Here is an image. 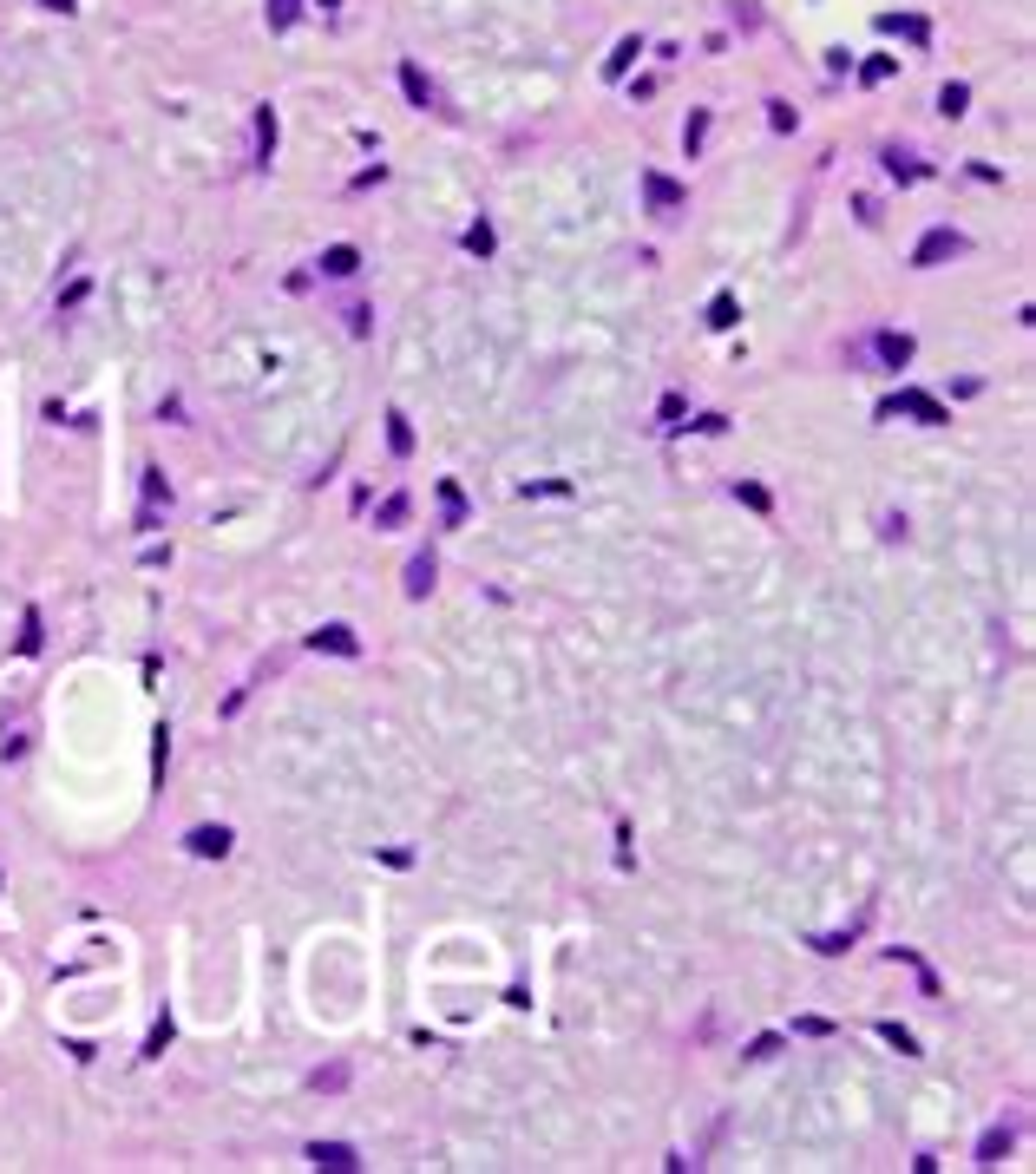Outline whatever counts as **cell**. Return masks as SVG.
<instances>
[{"instance_id":"cell-1","label":"cell","mask_w":1036,"mask_h":1174,"mask_svg":"<svg viewBox=\"0 0 1036 1174\" xmlns=\"http://www.w3.org/2000/svg\"><path fill=\"white\" fill-rule=\"evenodd\" d=\"M951 256H964V237L958 230H925L912 250V269H932V263H951Z\"/></svg>"},{"instance_id":"cell-2","label":"cell","mask_w":1036,"mask_h":1174,"mask_svg":"<svg viewBox=\"0 0 1036 1174\" xmlns=\"http://www.w3.org/2000/svg\"><path fill=\"white\" fill-rule=\"evenodd\" d=\"M879 414H912V420H925V427H945V407L932 401V394H918V387H905V394H892Z\"/></svg>"},{"instance_id":"cell-3","label":"cell","mask_w":1036,"mask_h":1174,"mask_svg":"<svg viewBox=\"0 0 1036 1174\" xmlns=\"http://www.w3.org/2000/svg\"><path fill=\"white\" fill-rule=\"evenodd\" d=\"M309 650H322V656H361V637H355L348 624H322V630L309 637Z\"/></svg>"},{"instance_id":"cell-4","label":"cell","mask_w":1036,"mask_h":1174,"mask_svg":"<svg viewBox=\"0 0 1036 1174\" xmlns=\"http://www.w3.org/2000/svg\"><path fill=\"white\" fill-rule=\"evenodd\" d=\"M184 847H191L197 860H223V853H230V827H191Z\"/></svg>"},{"instance_id":"cell-5","label":"cell","mask_w":1036,"mask_h":1174,"mask_svg":"<svg viewBox=\"0 0 1036 1174\" xmlns=\"http://www.w3.org/2000/svg\"><path fill=\"white\" fill-rule=\"evenodd\" d=\"M309 1161H315V1168H328V1174H348V1168H361V1155H355L348 1142H315V1148H309Z\"/></svg>"},{"instance_id":"cell-6","label":"cell","mask_w":1036,"mask_h":1174,"mask_svg":"<svg viewBox=\"0 0 1036 1174\" xmlns=\"http://www.w3.org/2000/svg\"><path fill=\"white\" fill-rule=\"evenodd\" d=\"M643 197H650L656 210H676V204H682V184L663 178V171H643Z\"/></svg>"},{"instance_id":"cell-7","label":"cell","mask_w":1036,"mask_h":1174,"mask_svg":"<svg viewBox=\"0 0 1036 1174\" xmlns=\"http://www.w3.org/2000/svg\"><path fill=\"white\" fill-rule=\"evenodd\" d=\"M355 269H361V250H355V243H335V250H322V276H335V283H341V276H355Z\"/></svg>"},{"instance_id":"cell-8","label":"cell","mask_w":1036,"mask_h":1174,"mask_svg":"<svg viewBox=\"0 0 1036 1174\" xmlns=\"http://www.w3.org/2000/svg\"><path fill=\"white\" fill-rule=\"evenodd\" d=\"M440 519H446V532H453V525H466V492H459L453 479H440Z\"/></svg>"},{"instance_id":"cell-9","label":"cell","mask_w":1036,"mask_h":1174,"mask_svg":"<svg viewBox=\"0 0 1036 1174\" xmlns=\"http://www.w3.org/2000/svg\"><path fill=\"white\" fill-rule=\"evenodd\" d=\"M630 60H643V40H637V33H630V40H617V53L604 60V79H623V73H630Z\"/></svg>"},{"instance_id":"cell-10","label":"cell","mask_w":1036,"mask_h":1174,"mask_svg":"<svg viewBox=\"0 0 1036 1174\" xmlns=\"http://www.w3.org/2000/svg\"><path fill=\"white\" fill-rule=\"evenodd\" d=\"M400 92H407L414 105H433V86H427V73H420L414 60H400Z\"/></svg>"},{"instance_id":"cell-11","label":"cell","mask_w":1036,"mask_h":1174,"mask_svg":"<svg viewBox=\"0 0 1036 1174\" xmlns=\"http://www.w3.org/2000/svg\"><path fill=\"white\" fill-rule=\"evenodd\" d=\"M879 361H886V368H905V361H912V335H892V328H886V335H879Z\"/></svg>"},{"instance_id":"cell-12","label":"cell","mask_w":1036,"mask_h":1174,"mask_svg":"<svg viewBox=\"0 0 1036 1174\" xmlns=\"http://www.w3.org/2000/svg\"><path fill=\"white\" fill-rule=\"evenodd\" d=\"M407 512H414V499H407V492H394V499L374 512V525H381V532H394V525H407Z\"/></svg>"},{"instance_id":"cell-13","label":"cell","mask_w":1036,"mask_h":1174,"mask_svg":"<svg viewBox=\"0 0 1036 1174\" xmlns=\"http://www.w3.org/2000/svg\"><path fill=\"white\" fill-rule=\"evenodd\" d=\"M879 27H886V33H905V40H932V27H925L918 14H886Z\"/></svg>"},{"instance_id":"cell-14","label":"cell","mask_w":1036,"mask_h":1174,"mask_svg":"<svg viewBox=\"0 0 1036 1174\" xmlns=\"http://www.w3.org/2000/svg\"><path fill=\"white\" fill-rule=\"evenodd\" d=\"M427 591H433V558L420 551L414 565H407V597H427Z\"/></svg>"},{"instance_id":"cell-15","label":"cell","mask_w":1036,"mask_h":1174,"mask_svg":"<svg viewBox=\"0 0 1036 1174\" xmlns=\"http://www.w3.org/2000/svg\"><path fill=\"white\" fill-rule=\"evenodd\" d=\"M387 446H394L400 460L414 453V427H407V414H387Z\"/></svg>"},{"instance_id":"cell-16","label":"cell","mask_w":1036,"mask_h":1174,"mask_svg":"<svg viewBox=\"0 0 1036 1174\" xmlns=\"http://www.w3.org/2000/svg\"><path fill=\"white\" fill-rule=\"evenodd\" d=\"M735 499H741L748 512H768V506H774V499H768V486H755V479H735Z\"/></svg>"},{"instance_id":"cell-17","label":"cell","mask_w":1036,"mask_h":1174,"mask_svg":"<svg viewBox=\"0 0 1036 1174\" xmlns=\"http://www.w3.org/2000/svg\"><path fill=\"white\" fill-rule=\"evenodd\" d=\"M964 105H971V92H964L958 79H951V86L938 92V112H945V119H964Z\"/></svg>"},{"instance_id":"cell-18","label":"cell","mask_w":1036,"mask_h":1174,"mask_svg":"<svg viewBox=\"0 0 1036 1174\" xmlns=\"http://www.w3.org/2000/svg\"><path fill=\"white\" fill-rule=\"evenodd\" d=\"M892 73H899V60H892V53H873V60L859 66V79H866V86H879V79H892Z\"/></svg>"},{"instance_id":"cell-19","label":"cell","mask_w":1036,"mask_h":1174,"mask_svg":"<svg viewBox=\"0 0 1036 1174\" xmlns=\"http://www.w3.org/2000/svg\"><path fill=\"white\" fill-rule=\"evenodd\" d=\"M879 1037H886V1043H892V1050H899V1056H918V1037H912V1030H905V1024H879Z\"/></svg>"},{"instance_id":"cell-20","label":"cell","mask_w":1036,"mask_h":1174,"mask_svg":"<svg viewBox=\"0 0 1036 1174\" xmlns=\"http://www.w3.org/2000/svg\"><path fill=\"white\" fill-rule=\"evenodd\" d=\"M1004 1148H1010V1129H991V1135H984V1148H977V1161H984V1168H997V1155H1004Z\"/></svg>"},{"instance_id":"cell-21","label":"cell","mask_w":1036,"mask_h":1174,"mask_svg":"<svg viewBox=\"0 0 1036 1174\" xmlns=\"http://www.w3.org/2000/svg\"><path fill=\"white\" fill-rule=\"evenodd\" d=\"M256 151H263V164H269V151H276V112L263 105V119H256Z\"/></svg>"},{"instance_id":"cell-22","label":"cell","mask_w":1036,"mask_h":1174,"mask_svg":"<svg viewBox=\"0 0 1036 1174\" xmlns=\"http://www.w3.org/2000/svg\"><path fill=\"white\" fill-rule=\"evenodd\" d=\"M735 315H741L735 296H715V302H709V328H735Z\"/></svg>"},{"instance_id":"cell-23","label":"cell","mask_w":1036,"mask_h":1174,"mask_svg":"<svg viewBox=\"0 0 1036 1174\" xmlns=\"http://www.w3.org/2000/svg\"><path fill=\"white\" fill-rule=\"evenodd\" d=\"M702 138H709V112H696V119H689V132H682V151L696 158V151H702Z\"/></svg>"},{"instance_id":"cell-24","label":"cell","mask_w":1036,"mask_h":1174,"mask_svg":"<svg viewBox=\"0 0 1036 1174\" xmlns=\"http://www.w3.org/2000/svg\"><path fill=\"white\" fill-rule=\"evenodd\" d=\"M492 243H499V237H492V223H473V230H466V250H473V256H492Z\"/></svg>"},{"instance_id":"cell-25","label":"cell","mask_w":1036,"mask_h":1174,"mask_svg":"<svg viewBox=\"0 0 1036 1174\" xmlns=\"http://www.w3.org/2000/svg\"><path fill=\"white\" fill-rule=\"evenodd\" d=\"M886 171H892V178H899V184H912V178H925V164H912V158H899V151H892V158H886Z\"/></svg>"},{"instance_id":"cell-26","label":"cell","mask_w":1036,"mask_h":1174,"mask_svg":"<svg viewBox=\"0 0 1036 1174\" xmlns=\"http://www.w3.org/2000/svg\"><path fill=\"white\" fill-rule=\"evenodd\" d=\"M302 14V0H269V27H289Z\"/></svg>"},{"instance_id":"cell-27","label":"cell","mask_w":1036,"mask_h":1174,"mask_svg":"<svg viewBox=\"0 0 1036 1174\" xmlns=\"http://www.w3.org/2000/svg\"><path fill=\"white\" fill-rule=\"evenodd\" d=\"M768 125H774V132H794V105L774 99V105H768Z\"/></svg>"},{"instance_id":"cell-28","label":"cell","mask_w":1036,"mask_h":1174,"mask_svg":"<svg viewBox=\"0 0 1036 1174\" xmlns=\"http://www.w3.org/2000/svg\"><path fill=\"white\" fill-rule=\"evenodd\" d=\"M827 1030H833L827 1017H794V1037H827Z\"/></svg>"},{"instance_id":"cell-29","label":"cell","mask_w":1036,"mask_h":1174,"mask_svg":"<svg viewBox=\"0 0 1036 1174\" xmlns=\"http://www.w3.org/2000/svg\"><path fill=\"white\" fill-rule=\"evenodd\" d=\"M20 650H27V656L40 650V617H33V610H27V624H20Z\"/></svg>"},{"instance_id":"cell-30","label":"cell","mask_w":1036,"mask_h":1174,"mask_svg":"<svg viewBox=\"0 0 1036 1174\" xmlns=\"http://www.w3.org/2000/svg\"><path fill=\"white\" fill-rule=\"evenodd\" d=\"M774 1050H781V1037H755V1043H748V1063H768Z\"/></svg>"},{"instance_id":"cell-31","label":"cell","mask_w":1036,"mask_h":1174,"mask_svg":"<svg viewBox=\"0 0 1036 1174\" xmlns=\"http://www.w3.org/2000/svg\"><path fill=\"white\" fill-rule=\"evenodd\" d=\"M40 7H53V14H73V0H40Z\"/></svg>"},{"instance_id":"cell-32","label":"cell","mask_w":1036,"mask_h":1174,"mask_svg":"<svg viewBox=\"0 0 1036 1174\" xmlns=\"http://www.w3.org/2000/svg\"><path fill=\"white\" fill-rule=\"evenodd\" d=\"M315 7H341V0H315Z\"/></svg>"}]
</instances>
